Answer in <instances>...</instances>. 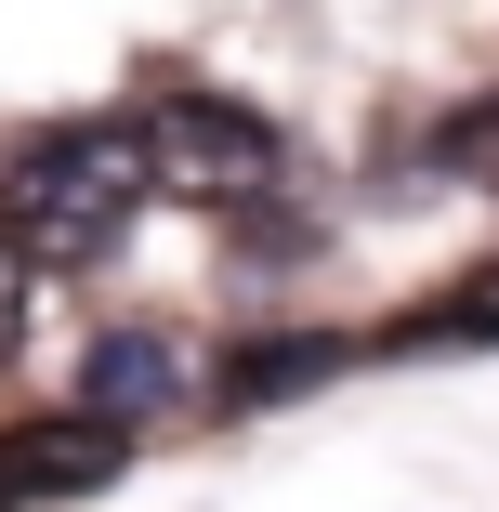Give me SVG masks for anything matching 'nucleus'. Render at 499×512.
<instances>
[{
  "label": "nucleus",
  "instance_id": "nucleus-2",
  "mask_svg": "<svg viewBox=\"0 0 499 512\" xmlns=\"http://www.w3.org/2000/svg\"><path fill=\"white\" fill-rule=\"evenodd\" d=\"M132 145H145V184L197 197V211H224V197H263V184H276V132H263L250 106H224V92H171V106H145Z\"/></svg>",
  "mask_w": 499,
  "mask_h": 512
},
{
  "label": "nucleus",
  "instance_id": "nucleus-1",
  "mask_svg": "<svg viewBox=\"0 0 499 512\" xmlns=\"http://www.w3.org/2000/svg\"><path fill=\"white\" fill-rule=\"evenodd\" d=\"M145 145L132 119H79V132H40L27 158H0V250L14 263H92L119 250V224L145 211Z\"/></svg>",
  "mask_w": 499,
  "mask_h": 512
},
{
  "label": "nucleus",
  "instance_id": "nucleus-6",
  "mask_svg": "<svg viewBox=\"0 0 499 512\" xmlns=\"http://www.w3.org/2000/svg\"><path fill=\"white\" fill-rule=\"evenodd\" d=\"M329 368H342L329 329H276V342H250V355L211 368V407H289V394H316Z\"/></svg>",
  "mask_w": 499,
  "mask_h": 512
},
{
  "label": "nucleus",
  "instance_id": "nucleus-5",
  "mask_svg": "<svg viewBox=\"0 0 499 512\" xmlns=\"http://www.w3.org/2000/svg\"><path fill=\"white\" fill-rule=\"evenodd\" d=\"M381 355H499V263L486 276H447L434 302H408V316L381 329Z\"/></svg>",
  "mask_w": 499,
  "mask_h": 512
},
{
  "label": "nucleus",
  "instance_id": "nucleus-4",
  "mask_svg": "<svg viewBox=\"0 0 499 512\" xmlns=\"http://www.w3.org/2000/svg\"><path fill=\"white\" fill-rule=\"evenodd\" d=\"M79 394H92V421H119V434H132V421H158V407H184V394H197V368H184V342H171V329H106Z\"/></svg>",
  "mask_w": 499,
  "mask_h": 512
},
{
  "label": "nucleus",
  "instance_id": "nucleus-3",
  "mask_svg": "<svg viewBox=\"0 0 499 512\" xmlns=\"http://www.w3.org/2000/svg\"><path fill=\"white\" fill-rule=\"evenodd\" d=\"M119 460H132V434L92 421V407H79V421H27V434H0V486H14V512H40V499H92Z\"/></svg>",
  "mask_w": 499,
  "mask_h": 512
},
{
  "label": "nucleus",
  "instance_id": "nucleus-9",
  "mask_svg": "<svg viewBox=\"0 0 499 512\" xmlns=\"http://www.w3.org/2000/svg\"><path fill=\"white\" fill-rule=\"evenodd\" d=\"M486 171H499V158H486Z\"/></svg>",
  "mask_w": 499,
  "mask_h": 512
},
{
  "label": "nucleus",
  "instance_id": "nucleus-8",
  "mask_svg": "<svg viewBox=\"0 0 499 512\" xmlns=\"http://www.w3.org/2000/svg\"><path fill=\"white\" fill-rule=\"evenodd\" d=\"M0 512H14V486H0Z\"/></svg>",
  "mask_w": 499,
  "mask_h": 512
},
{
  "label": "nucleus",
  "instance_id": "nucleus-7",
  "mask_svg": "<svg viewBox=\"0 0 499 512\" xmlns=\"http://www.w3.org/2000/svg\"><path fill=\"white\" fill-rule=\"evenodd\" d=\"M14 342H27V263L0 250V355H14Z\"/></svg>",
  "mask_w": 499,
  "mask_h": 512
}]
</instances>
